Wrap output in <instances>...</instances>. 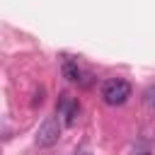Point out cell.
I'll list each match as a JSON object with an SVG mask.
<instances>
[{
    "label": "cell",
    "mask_w": 155,
    "mask_h": 155,
    "mask_svg": "<svg viewBox=\"0 0 155 155\" xmlns=\"http://www.w3.org/2000/svg\"><path fill=\"white\" fill-rule=\"evenodd\" d=\"M131 97V82L124 78H111L102 85V99L109 107H121Z\"/></svg>",
    "instance_id": "1"
},
{
    "label": "cell",
    "mask_w": 155,
    "mask_h": 155,
    "mask_svg": "<svg viewBox=\"0 0 155 155\" xmlns=\"http://www.w3.org/2000/svg\"><path fill=\"white\" fill-rule=\"evenodd\" d=\"M58 138H61V124H58L56 116H48L36 131V145L39 148H51V145L58 143Z\"/></svg>",
    "instance_id": "2"
},
{
    "label": "cell",
    "mask_w": 155,
    "mask_h": 155,
    "mask_svg": "<svg viewBox=\"0 0 155 155\" xmlns=\"http://www.w3.org/2000/svg\"><path fill=\"white\" fill-rule=\"evenodd\" d=\"M65 119H63V124L65 126H75V121H78V114H80V104L75 102V99H70L68 94H63V99L58 102V107H56Z\"/></svg>",
    "instance_id": "3"
},
{
    "label": "cell",
    "mask_w": 155,
    "mask_h": 155,
    "mask_svg": "<svg viewBox=\"0 0 155 155\" xmlns=\"http://www.w3.org/2000/svg\"><path fill=\"white\" fill-rule=\"evenodd\" d=\"M63 75L70 80V82H80L82 80V70L75 61H63Z\"/></svg>",
    "instance_id": "4"
},
{
    "label": "cell",
    "mask_w": 155,
    "mask_h": 155,
    "mask_svg": "<svg viewBox=\"0 0 155 155\" xmlns=\"http://www.w3.org/2000/svg\"><path fill=\"white\" fill-rule=\"evenodd\" d=\"M143 102H145L150 109H155V85H150V87L143 92Z\"/></svg>",
    "instance_id": "5"
},
{
    "label": "cell",
    "mask_w": 155,
    "mask_h": 155,
    "mask_svg": "<svg viewBox=\"0 0 155 155\" xmlns=\"http://www.w3.org/2000/svg\"><path fill=\"white\" fill-rule=\"evenodd\" d=\"M136 155H150V150H140V153H136Z\"/></svg>",
    "instance_id": "6"
}]
</instances>
